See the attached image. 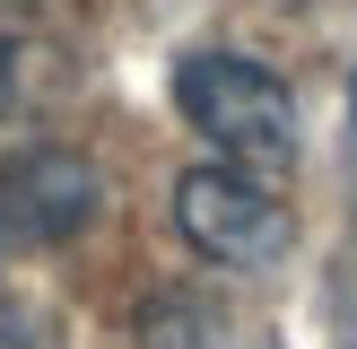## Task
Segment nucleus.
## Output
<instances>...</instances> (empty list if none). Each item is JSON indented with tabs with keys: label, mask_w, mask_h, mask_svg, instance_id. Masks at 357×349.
Returning a JSON list of instances; mask_svg holds the SVG:
<instances>
[{
	"label": "nucleus",
	"mask_w": 357,
	"mask_h": 349,
	"mask_svg": "<svg viewBox=\"0 0 357 349\" xmlns=\"http://www.w3.org/2000/svg\"><path fill=\"white\" fill-rule=\"evenodd\" d=\"M349 349H357V332H349Z\"/></svg>",
	"instance_id": "7"
},
{
	"label": "nucleus",
	"mask_w": 357,
	"mask_h": 349,
	"mask_svg": "<svg viewBox=\"0 0 357 349\" xmlns=\"http://www.w3.org/2000/svg\"><path fill=\"white\" fill-rule=\"evenodd\" d=\"M174 227H183V244L201 262H218V271H271L296 244L288 201H279L253 166H227V157L174 174Z\"/></svg>",
	"instance_id": "2"
},
{
	"label": "nucleus",
	"mask_w": 357,
	"mask_h": 349,
	"mask_svg": "<svg viewBox=\"0 0 357 349\" xmlns=\"http://www.w3.org/2000/svg\"><path fill=\"white\" fill-rule=\"evenodd\" d=\"M139 349H218V314L201 297H149L139 306Z\"/></svg>",
	"instance_id": "4"
},
{
	"label": "nucleus",
	"mask_w": 357,
	"mask_h": 349,
	"mask_svg": "<svg viewBox=\"0 0 357 349\" xmlns=\"http://www.w3.org/2000/svg\"><path fill=\"white\" fill-rule=\"evenodd\" d=\"M0 114H17V44L0 35Z\"/></svg>",
	"instance_id": "6"
},
{
	"label": "nucleus",
	"mask_w": 357,
	"mask_h": 349,
	"mask_svg": "<svg viewBox=\"0 0 357 349\" xmlns=\"http://www.w3.org/2000/svg\"><path fill=\"white\" fill-rule=\"evenodd\" d=\"M0 349H61V323L44 306H0Z\"/></svg>",
	"instance_id": "5"
},
{
	"label": "nucleus",
	"mask_w": 357,
	"mask_h": 349,
	"mask_svg": "<svg viewBox=\"0 0 357 349\" xmlns=\"http://www.w3.org/2000/svg\"><path fill=\"white\" fill-rule=\"evenodd\" d=\"M174 105L227 166H288L296 157V96L253 52H183L174 61Z\"/></svg>",
	"instance_id": "1"
},
{
	"label": "nucleus",
	"mask_w": 357,
	"mask_h": 349,
	"mask_svg": "<svg viewBox=\"0 0 357 349\" xmlns=\"http://www.w3.org/2000/svg\"><path fill=\"white\" fill-rule=\"evenodd\" d=\"M105 209V174L61 140H26L0 157V236L9 244H70Z\"/></svg>",
	"instance_id": "3"
}]
</instances>
